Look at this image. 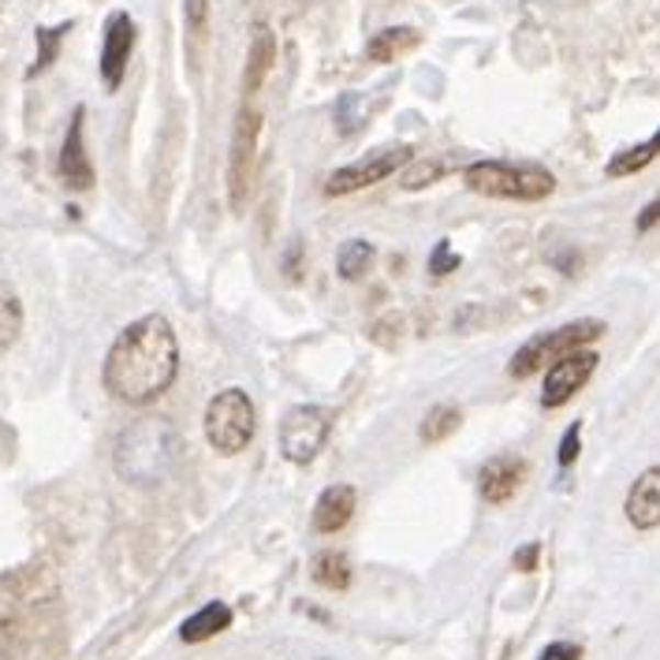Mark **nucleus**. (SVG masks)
<instances>
[{
	"label": "nucleus",
	"instance_id": "obj_1",
	"mask_svg": "<svg viewBox=\"0 0 660 660\" xmlns=\"http://www.w3.org/2000/svg\"><path fill=\"white\" fill-rule=\"evenodd\" d=\"M179 370V344L176 328L161 314H149L131 322L116 344L109 347L105 358V389L116 400L131 407H146V403L161 400L172 389Z\"/></svg>",
	"mask_w": 660,
	"mask_h": 660
},
{
	"label": "nucleus",
	"instance_id": "obj_2",
	"mask_svg": "<svg viewBox=\"0 0 660 660\" xmlns=\"http://www.w3.org/2000/svg\"><path fill=\"white\" fill-rule=\"evenodd\" d=\"M179 456V433L165 418H143L116 440V470L127 482H161Z\"/></svg>",
	"mask_w": 660,
	"mask_h": 660
},
{
	"label": "nucleus",
	"instance_id": "obj_3",
	"mask_svg": "<svg viewBox=\"0 0 660 660\" xmlns=\"http://www.w3.org/2000/svg\"><path fill=\"white\" fill-rule=\"evenodd\" d=\"M467 187L485 198H507V202H541L556 191V179L541 165H507V161H478L467 168Z\"/></svg>",
	"mask_w": 660,
	"mask_h": 660
},
{
	"label": "nucleus",
	"instance_id": "obj_4",
	"mask_svg": "<svg viewBox=\"0 0 660 660\" xmlns=\"http://www.w3.org/2000/svg\"><path fill=\"white\" fill-rule=\"evenodd\" d=\"M601 336H605V322H597V317L552 328V333H541V336H534L530 344L518 347L515 358L507 362V373H512L515 381H526V377H534L537 370H545V366L560 362L563 355L579 351V347H590L593 339H601Z\"/></svg>",
	"mask_w": 660,
	"mask_h": 660
},
{
	"label": "nucleus",
	"instance_id": "obj_5",
	"mask_svg": "<svg viewBox=\"0 0 660 660\" xmlns=\"http://www.w3.org/2000/svg\"><path fill=\"white\" fill-rule=\"evenodd\" d=\"M258 146H261V109L243 101L232 127V154H228V202L232 213H243L258 183Z\"/></svg>",
	"mask_w": 660,
	"mask_h": 660
},
{
	"label": "nucleus",
	"instance_id": "obj_6",
	"mask_svg": "<svg viewBox=\"0 0 660 660\" xmlns=\"http://www.w3.org/2000/svg\"><path fill=\"white\" fill-rule=\"evenodd\" d=\"M254 437V403L243 389L216 392L205 407V440L221 456H239Z\"/></svg>",
	"mask_w": 660,
	"mask_h": 660
},
{
	"label": "nucleus",
	"instance_id": "obj_7",
	"mask_svg": "<svg viewBox=\"0 0 660 660\" xmlns=\"http://www.w3.org/2000/svg\"><path fill=\"white\" fill-rule=\"evenodd\" d=\"M328 429H333V411L317 403H299L280 418V451L299 467L314 463L328 440Z\"/></svg>",
	"mask_w": 660,
	"mask_h": 660
},
{
	"label": "nucleus",
	"instance_id": "obj_8",
	"mask_svg": "<svg viewBox=\"0 0 660 660\" xmlns=\"http://www.w3.org/2000/svg\"><path fill=\"white\" fill-rule=\"evenodd\" d=\"M407 165H411V149L407 146H389V149H381V154H370L358 165L336 168V172L325 179V194L344 198L351 191H362V187L381 183V179H389L392 172H400V168H407Z\"/></svg>",
	"mask_w": 660,
	"mask_h": 660
},
{
	"label": "nucleus",
	"instance_id": "obj_9",
	"mask_svg": "<svg viewBox=\"0 0 660 660\" xmlns=\"http://www.w3.org/2000/svg\"><path fill=\"white\" fill-rule=\"evenodd\" d=\"M601 355L590 351V347H579V351L563 355L560 362L549 366V373H545V389H541V407L545 411H556L563 407L568 400L579 395V389H586V381L597 370Z\"/></svg>",
	"mask_w": 660,
	"mask_h": 660
},
{
	"label": "nucleus",
	"instance_id": "obj_10",
	"mask_svg": "<svg viewBox=\"0 0 660 660\" xmlns=\"http://www.w3.org/2000/svg\"><path fill=\"white\" fill-rule=\"evenodd\" d=\"M131 49H135V19L127 12H116L105 23V49H101V79H105L109 90L124 82Z\"/></svg>",
	"mask_w": 660,
	"mask_h": 660
},
{
	"label": "nucleus",
	"instance_id": "obj_11",
	"mask_svg": "<svg viewBox=\"0 0 660 660\" xmlns=\"http://www.w3.org/2000/svg\"><path fill=\"white\" fill-rule=\"evenodd\" d=\"M526 478V459L515 456V451H504V456H493L489 463L482 467V474H478V493L489 504H507L518 485H523Z\"/></svg>",
	"mask_w": 660,
	"mask_h": 660
},
{
	"label": "nucleus",
	"instance_id": "obj_12",
	"mask_svg": "<svg viewBox=\"0 0 660 660\" xmlns=\"http://www.w3.org/2000/svg\"><path fill=\"white\" fill-rule=\"evenodd\" d=\"M82 127H87V112L75 109L68 138H64V149H60V179L68 187H75V191H87V187L93 183V168H90V157H87V143H82Z\"/></svg>",
	"mask_w": 660,
	"mask_h": 660
},
{
	"label": "nucleus",
	"instance_id": "obj_13",
	"mask_svg": "<svg viewBox=\"0 0 660 660\" xmlns=\"http://www.w3.org/2000/svg\"><path fill=\"white\" fill-rule=\"evenodd\" d=\"M624 507H627L630 526H638V530L660 526V467H649L635 478Z\"/></svg>",
	"mask_w": 660,
	"mask_h": 660
},
{
	"label": "nucleus",
	"instance_id": "obj_14",
	"mask_svg": "<svg viewBox=\"0 0 660 660\" xmlns=\"http://www.w3.org/2000/svg\"><path fill=\"white\" fill-rule=\"evenodd\" d=\"M272 60H277V34L266 23L254 26L250 34V53H247V71H243V101H250L254 93L266 87Z\"/></svg>",
	"mask_w": 660,
	"mask_h": 660
},
{
	"label": "nucleus",
	"instance_id": "obj_15",
	"mask_svg": "<svg viewBox=\"0 0 660 660\" xmlns=\"http://www.w3.org/2000/svg\"><path fill=\"white\" fill-rule=\"evenodd\" d=\"M355 504H358V493H355L351 485H328L325 493L317 496L314 530H317V534H336V530H344V526L355 518Z\"/></svg>",
	"mask_w": 660,
	"mask_h": 660
},
{
	"label": "nucleus",
	"instance_id": "obj_16",
	"mask_svg": "<svg viewBox=\"0 0 660 660\" xmlns=\"http://www.w3.org/2000/svg\"><path fill=\"white\" fill-rule=\"evenodd\" d=\"M422 45V34L414 31V26H389V31L373 34L370 42H366V60L373 64H395L403 53L418 49Z\"/></svg>",
	"mask_w": 660,
	"mask_h": 660
},
{
	"label": "nucleus",
	"instance_id": "obj_17",
	"mask_svg": "<svg viewBox=\"0 0 660 660\" xmlns=\"http://www.w3.org/2000/svg\"><path fill=\"white\" fill-rule=\"evenodd\" d=\"M224 627H232V608L224 605V601H213V605H205L202 612H194V616L183 619V627H179V638L183 642H205V638L221 635Z\"/></svg>",
	"mask_w": 660,
	"mask_h": 660
},
{
	"label": "nucleus",
	"instance_id": "obj_18",
	"mask_svg": "<svg viewBox=\"0 0 660 660\" xmlns=\"http://www.w3.org/2000/svg\"><path fill=\"white\" fill-rule=\"evenodd\" d=\"M657 157H660V131H657L653 138H646V143H638V146H630V149H619V154L605 165V172L612 179H624V176L642 172V168L653 165Z\"/></svg>",
	"mask_w": 660,
	"mask_h": 660
},
{
	"label": "nucleus",
	"instance_id": "obj_19",
	"mask_svg": "<svg viewBox=\"0 0 660 660\" xmlns=\"http://www.w3.org/2000/svg\"><path fill=\"white\" fill-rule=\"evenodd\" d=\"M187 15V56H191V71H198L205 49V31H210V0H183Z\"/></svg>",
	"mask_w": 660,
	"mask_h": 660
},
{
	"label": "nucleus",
	"instance_id": "obj_20",
	"mask_svg": "<svg viewBox=\"0 0 660 660\" xmlns=\"http://www.w3.org/2000/svg\"><path fill=\"white\" fill-rule=\"evenodd\" d=\"M459 426H463V411H459L456 403H437V407H429V414L422 418V440H426V445H440V440H448Z\"/></svg>",
	"mask_w": 660,
	"mask_h": 660
},
{
	"label": "nucleus",
	"instance_id": "obj_21",
	"mask_svg": "<svg viewBox=\"0 0 660 660\" xmlns=\"http://www.w3.org/2000/svg\"><path fill=\"white\" fill-rule=\"evenodd\" d=\"M373 258H377L373 243L351 239V243H344V247H339V254H336V269H339V277H344V280H362L366 272L373 269Z\"/></svg>",
	"mask_w": 660,
	"mask_h": 660
},
{
	"label": "nucleus",
	"instance_id": "obj_22",
	"mask_svg": "<svg viewBox=\"0 0 660 660\" xmlns=\"http://www.w3.org/2000/svg\"><path fill=\"white\" fill-rule=\"evenodd\" d=\"M314 582L317 586H325V590H347L351 586V563H347V556L344 552H325V556H317V563H314Z\"/></svg>",
	"mask_w": 660,
	"mask_h": 660
},
{
	"label": "nucleus",
	"instance_id": "obj_23",
	"mask_svg": "<svg viewBox=\"0 0 660 660\" xmlns=\"http://www.w3.org/2000/svg\"><path fill=\"white\" fill-rule=\"evenodd\" d=\"M19 333H23V306H19L12 288L0 284V355L15 344Z\"/></svg>",
	"mask_w": 660,
	"mask_h": 660
},
{
	"label": "nucleus",
	"instance_id": "obj_24",
	"mask_svg": "<svg viewBox=\"0 0 660 660\" xmlns=\"http://www.w3.org/2000/svg\"><path fill=\"white\" fill-rule=\"evenodd\" d=\"M64 31H68V26H56V31H49V26H37V60H34L31 75L45 71V68H49V64L56 60V49H60Z\"/></svg>",
	"mask_w": 660,
	"mask_h": 660
},
{
	"label": "nucleus",
	"instance_id": "obj_25",
	"mask_svg": "<svg viewBox=\"0 0 660 660\" xmlns=\"http://www.w3.org/2000/svg\"><path fill=\"white\" fill-rule=\"evenodd\" d=\"M579 451H582V422H571L568 433H563V440H560V451H556V463L571 467L574 459H579Z\"/></svg>",
	"mask_w": 660,
	"mask_h": 660
},
{
	"label": "nucleus",
	"instance_id": "obj_26",
	"mask_svg": "<svg viewBox=\"0 0 660 660\" xmlns=\"http://www.w3.org/2000/svg\"><path fill=\"white\" fill-rule=\"evenodd\" d=\"M445 172V165H437V161H426V165H407V176H403V187L407 191H418V187H426V183H433V176H440Z\"/></svg>",
	"mask_w": 660,
	"mask_h": 660
},
{
	"label": "nucleus",
	"instance_id": "obj_27",
	"mask_svg": "<svg viewBox=\"0 0 660 660\" xmlns=\"http://www.w3.org/2000/svg\"><path fill=\"white\" fill-rule=\"evenodd\" d=\"M459 254L451 250V243L448 239H440V247L433 250V258H429V272L433 277H445V272H451V269H459Z\"/></svg>",
	"mask_w": 660,
	"mask_h": 660
},
{
	"label": "nucleus",
	"instance_id": "obj_28",
	"mask_svg": "<svg viewBox=\"0 0 660 660\" xmlns=\"http://www.w3.org/2000/svg\"><path fill=\"white\" fill-rule=\"evenodd\" d=\"M537 660H582V649L571 646V642H552L541 649V657Z\"/></svg>",
	"mask_w": 660,
	"mask_h": 660
},
{
	"label": "nucleus",
	"instance_id": "obj_29",
	"mask_svg": "<svg viewBox=\"0 0 660 660\" xmlns=\"http://www.w3.org/2000/svg\"><path fill=\"white\" fill-rule=\"evenodd\" d=\"M660 221V198H657V202H649L646 205V210L642 213H638V221H635V228L638 232H649V228H653V224Z\"/></svg>",
	"mask_w": 660,
	"mask_h": 660
},
{
	"label": "nucleus",
	"instance_id": "obj_30",
	"mask_svg": "<svg viewBox=\"0 0 660 660\" xmlns=\"http://www.w3.org/2000/svg\"><path fill=\"white\" fill-rule=\"evenodd\" d=\"M537 556H541V549H537V545H523V549L515 552V568L518 571H534Z\"/></svg>",
	"mask_w": 660,
	"mask_h": 660
}]
</instances>
